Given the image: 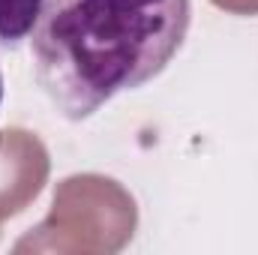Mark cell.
Instances as JSON below:
<instances>
[{
  "mask_svg": "<svg viewBox=\"0 0 258 255\" xmlns=\"http://www.w3.org/2000/svg\"><path fill=\"white\" fill-rule=\"evenodd\" d=\"M189 18V0H45L30 33L36 81L63 117L84 120L153 81L180 51Z\"/></svg>",
  "mask_w": 258,
  "mask_h": 255,
  "instance_id": "cell-1",
  "label": "cell"
},
{
  "mask_svg": "<svg viewBox=\"0 0 258 255\" xmlns=\"http://www.w3.org/2000/svg\"><path fill=\"white\" fill-rule=\"evenodd\" d=\"M0 105H3V72H0Z\"/></svg>",
  "mask_w": 258,
  "mask_h": 255,
  "instance_id": "cell-3",
  "label": "cell"
},
{
  "mask_svg": "<svg viewBox=\"0 0 258 255\" xmlns=\"http://www.w3.org/2000/svg\"><path fill=\"white\" fill-rule=\"evenodd\" d=\"M45 0H0V51L18 48L30 39Z\"/></svg>",
  "mask_w": 258,
  "mask_h": 255,
  "instance_id": "cell-2",
  "label": "cell"
}]
</instances>
